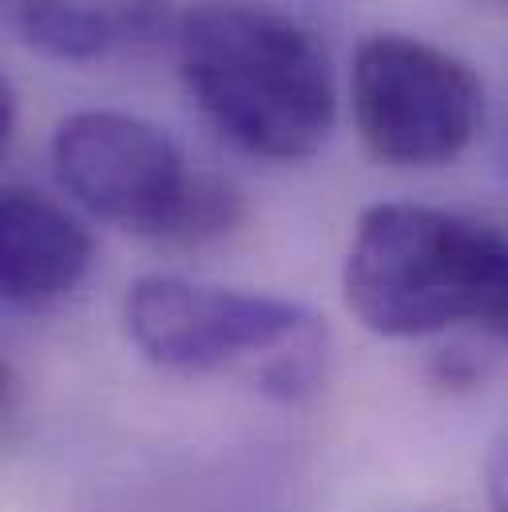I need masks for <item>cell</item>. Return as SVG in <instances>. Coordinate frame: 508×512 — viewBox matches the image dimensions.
<instances>
[{"label":"cell","instance_id":"6da1fadb","mask_svg":"<svg viewBox=\"0 0 508 512\" xmlns=\"http://www.w3.org/2000/svg\"><path fill=\"white\" fill-rule=\"evenodd\" d=\"M175 52L191 104L239 151L298 163L330 139L334 64L302 20L254 0H199L179 16Z\"/></svg>","mask_w":508,"mask_h":512},{"label":"cell","instance_id":"7a4b0ae2","mask_svg":"<svg viewBox=\"0 0 508 512\" xmlns=\"http://www.w3.org/2000/svg\"><path fill=\"white\" fill-rule=\"evenodd\" d=\"M342 298L378 338L473 326L508 342V231L445 207L374 203L354 223Z\"/></svg>","mask_w":508,"mask_h":512},{"label":"cell","instance_id":"3957f363","mask_svg":"<svg viewBox=\"0 0 508 512\" xmlns=\"http://www.w3.org/2000/svg\"><path fill=\"white\" fill-rule=\"evenodd\" d=\"M131 346L167 374L251 370L282 401L310 393L322 374L326 326L302 302L235 286L147 274L127 286Z\"/></svg>","mask_w":508,"mask_h":512},{"label":"cell","instance_id":"277c9868","mask_svg":"<svg viewBox=\"0 0 508 512\" xmlns=\"http://www.w3.org/2000/svg\"><path fill=\"white\" fill-rule=\"evenodd\" d=\"M350 104L378 163L425 171L469 151L485 120V84L461 56L421 36L374 32L354 52Z\"/></svg>","mask_w":508,"mask_h":512},{"label":"cell","instance_id":"5b68a950","mask_svg":"<svg viewBox=\"0 0 508 512\" xmlns=\"http://www.w3.org/2000/svg\"><path fill=\"white\" fill-rule=\"evenodd\" d=\"M56 183L92 219L131 235L183 243L199 171L163 128L127 112H72L52 131Z\"/></svg>","mask_w":508,"mask_h":512},{"label":"cell","instance_id":"8992f818","mask_svg":"<svg viewBox=\"0 0 508 512\" xmlns=\"http://www.w3.org/2000/svg\"><path fill=\"white\" fill-rule=\"evenodd\" d=\"M88 227L32 187H4L0 199V294L16 310L64 302L92 270Z\"/></svg>","mask_w":508,"mask_h":512},{"label":"cell","instance_id":"52a82bcc","mask_svg":"<svg viewBox=\"0 0 508 512\" xmlns=\"http://www.w3.org/2000/svg\"><path fill=\"white\" fill-rule=\"evenodd\" d=\"M171 20V0H12L16 36L60 64H100L151 48Z\"/></svg>","mask_w":508,"mask_h":512},{"label":"cell","instance_id":"ba28073f","mask_svg":"<svg viewBox=\"0 0 508 512\" xmlns=\"http://www.w3.org/2000/svg\"><path fill=\"white\" fill-rule=\"evenodd\" d=\"M485 497L489 509L508 512V429L493 441L489 461H485Z\"/></svg>","mask_w":508,"mask_h":512},{"label":"cell","instance_id":"9c48e42d","mask_svg":"<svg viewBox=\"0 0 508 512\" xmlns=\"http://www.w3.org/2000/svg\"><path fill=\"white\" fill-rule=\"evenodd\" d=\"M16 135V92L8 80H0V143L8 147Z\"/></svg>","mask_w":508,"mask_h":512},{"label":"cell","instance_id":"30bf717a","mask_svg":"<svg viewBox=\"0 0 508 512\" xmlns=\"http://www.w3.org/2000/svg\"><path fill=\"white\" fill-rule=\"evenodd\" d=\"M489 4H497V8H508V0H489Z\"/></svg>","mask_w":508,"mask_h":512}]
</instances>
